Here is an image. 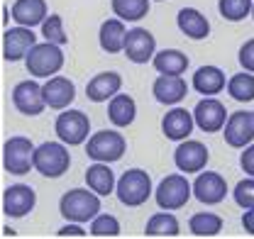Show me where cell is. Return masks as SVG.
Instances as JSON below:
<instances>
[{"instance_id": "obj_21", "label": "cell", "mask_w": 254, "mask_h": 239, "mask_svg": "<svg viewBox=\"0 0 254 239\" xmlns=\"http://www.w3.org/2000/svg\"><path fill=\"white\" fill-rule=\"evenodd\" d=\"M125 39H127V30H125V20L120 17H110L100 25L98 32V42H100V49L105 54H120L125 52Z\"/></svg>"}, {"instance_id": "obj_12", "label": "cell", "mask_w": 254, "mask_h": 239, "mask_svg": "<svg viewBox=\"0 0 254 239\" xmlns=\"http://www.w3.org/2000/svg\"><path fill=\"white\" fill-rule=\"evenodd\" d=\"M225 142L232 149H245L254 142V113L237 110L225 122Z\"/></svg>"}, {"instance_id": "obj_6", "label": "cell", "mask_w": 254, "mask_h": 239, "mask_svg": "<svg viewBox=\"0 0 254 239\" xmlns=\"http://www.w3.org/2000/svg\"><path fill=\"white\" fill-rule=\"evenodd\" d=\"M34 144L27 137H10L2 144V169L12 176H25L34 169Z\"/></svg>"}, {"instance_id": "obj_22", "label": "cell", "mask_w": 254, "mask_h": 239, "mask_svg": "<svg viewBox=\"0 0 254 239\" xmlns=\"http://www.w3.org/2000/svg\"><path fill=\"white\" fill-rule=\"evenodd\" d=\"M176 25H179V30L184 32L189 39H205V37L210 34V22H208V17H205L200 10H195V7H184V10H179Z\"/></svg>"}, {"instance_id": "obj_1", "label": "cell", "mask_w": 254, "mask_h": 239, "mask_svg": "<svg viewBox=\"0 0 254 239\" xmlns=\"http://www.w3.org/2000/svg\"><path fill=\"white\" fill-rule=\"evenodd\" d=\"M59 212L68 222H91L95 215H100V195L91 188H71L59 200Z\"/></svg>"}, {"instance_id": "obj_16", "label": "cell", "mask_w": 254, "mask_h": 239, "mask_svg": "<svg viewBox=\"0 0 254 239\" xmlns=\"http://www.w3.org/2000/svg\"><path fill=\"white\" fill-rule=\"evenodd\" d=\"M34 203H37V193L32 185L25 183H15L2 193V212L7 217H25L27 212H32Z\"/></svg>"}, {"instance_id": "obj_27", "label": "cell", "mask_w": 254, "mask_h": 239, "mask_svg": "<svg viewBox=\"0 0 254 239\" xmlns=\"http://www.w3.org/2000/svg\"><path fill=\"white\" fill-rule=\"evenodd\" d=\"M134 115H137V105L129 95H113L110 98V105H108V118L115 127H129L134 122Z\"/></svg>"}, {"instance_id": "obj_3", "label": "cell", "mask_w": 254, "mask_h": 239, "mask_svg": "<svg viewBox=\"0 0 254 239\" xmlns=\"http://www.w3.org/2000/svg\"><path fill=\"white\" fill-rule=\"evenodd\" d=\"M115 193H118V200L123 205H127V208H139L154 193L152 190V179L142 169H127L125 174L118 179Z\"/></svg>"}, {"instance_id": "obj_11", "label": "cell", "mask_w": 254, "mask_h": 239, "mask_svg": "<svg viewBox=\"0 0 254 239\" xmlns=\"http://www.w3.org/2000/svg\"><path fill=\"white\" fill-rule=\"evenodd\" d=\"M37 44V34L32 32V27H10L2 32V59L5 61H22L30 49Z\"/></svg>"}, {"instance_id": "obj_32", "label": "cell", "mask_w": 254, "mask_h": 239, "mask_svg": "<svg viewBox=\"0 0 254 239\" xmlns=\"http://www.w3.org/2000/svg\"><path fill=\"white\" fill-rule=\"evenodd\" d=\"M252 0H218V10L227 22H240L252 15Z\"/></svg>"}, {"instance_id": "obj_2", "label": "cell", "mask_w": 254, "mask_h": 239, "mask_svg": "<svg viewBox=\"0 0 254 239\" xmlns=\"http://www.w3.org/2000/svg\"><path fill=\"white\" fill-rule=\"evenodd\" d=\"M25 66H27V73L34 78H52L62 71L64 66V52L62 44H54V42H37L30 49V54L25 57Z\"/></svg>"}, {"instance_id": "obj_4", "label": "cell", "mask_w": 254, "mask_h": 239, "mask_svg": "<svg viewBox=\"0 0 254 239\" xmlns=\"http://www.w3.org/2000/svg\"><path fill=\"white\" fill-rule=\"evenodd\" d=\"M68 144L59 142H44L34 149V169L44 179H59L71 166V154L66 149Z\"/></svg>"}, {"instance_id": "obj_20", "label": "cell", "mask_w": 254, "mask_h": 239, "mask_svg": "<svg viewBox=\"0 0 254 239\" xmlns=\"http://www.w3.org/2000/svg\"><path fill=\"white\" fill-rule=\"evenodd\" d=\"M120 88H123V76H120L118 71H103V73H98V76H93V78L88 81L86 95H88V100H93V103H105V100H110L113 95H118Z\"/></svg>"}, {"instance_id": "obj_35", "label": "cell", "mask_w": 254, "mask_h": 239, "mask_svg": "<svg viewBox=\"0 0 254 239\" xmlns=\"http://www.w3.org/2000/svg\"><path fill=\"white\" fill-rule=\"evenodd\" d=\"M232 198H235V203L242 210L254 208V176L240 180L235 185V190H232Z\"/></svg>"}, {"instance_id": "obj_34", "label": "cell", "mask_w": 254, "mask_h": 239, "mask_svg": "<svg viewBox=\"0 0 254 239\" xmlns=\"http://www.w3.org/2000/svg\"><path fill=\"white\" fill-rule=\"evenodd\" d=\"M91 235L93 237H118L120 222L115 215H95L91 220Z\"/></svg>"}, {"instance_id": "obj_33", "label": "cell", "mask_w": 254, "mask_h": 239, "mask_svg": "<svg viewBox=\"0 0 254 239\" xmlns=\"http://www.w3.org/2000/svg\"><path fill=\"white\" fill-rule=\"evenodd\" d=\"M42 37L47 42H54V44H66L68 37H66V30H64V17L62 15H47V20L42 22Z\"/></svg>"}, {"instance_id": "obj_15", "label": "cell", "mask_w": 254, "mask_h": 239, "mask_svg": "<svg viewBox=\"0 0 254 239\" xmlns=\"http://www.w3.org/2000/svg\"><path fill=\"white\" fill-rule=\"evenodd\" d=\"M157 54V39L154 34L144 27H134V30L127 32L125 39V57L132 63H147V61L154 59Z\"/></svg>"}, {"instance_id": "obj_30", "label": "cell", "mask_w": 254, "mask_h": 239, "mask_svg": "<svg viewBox=\"0 0 254 239\" xmlns=\"http://www.w3.org/2000/svg\"><path fill=\"white\" fill-rule=\"evenodd\" d=\"M110 7L120 20L137 22V20L147 17V12L152 7V0H110Z\"/></svg>"}, {"instance_id": "obj_9", "label": "cell", "mask_w": 254, "mask_h": 239, "mask_svg": "<svg viewBox=\"0 0 254 239\" xmlns=\"http://www.w3.org/2000/svg\"><path fill=\"white\" fill-rule=\"evenodd\" d=\"M12 105L17 108V113L27 115V118H37L44 113L47 100H44V86H39L37 78H27L20 81L12 88Z\"/></svg>"}, {"instance_id": "obj_24", "label": "cell", "mask_w": 254, "mask_h": 239, "mask_svg": "<svg viewBox=\"0 0 254 239\" xmlns=\"http://www.w3.org/2000/svg\"><path fill=\"white\" fill-rule=\"evenodd\" d=\"M225 86H227L225 73L218 66H200L193 73V88L200 95H218L220 90H225Z\"/></svg>"}, {"instance_id": "obj_28", "label": "cell", "mask_w": 254, "mask_h": 239, "mask_svg": "<svg viewBox=\"0 0 254 239\" xmlns=\"http://www.w3.org/2000/svg\"><path fill=\"white\" fill-rule=\"evenodd\" d=\"M179 232H181V225L176 215H171V210L152 215L144 227V237H179Z\"/></svg>"}, {"instance_id": "obj_38", "label": "cell", "mask_w": 254, "mask_h": 239, "mask_svg": "<svg viewBox=\"0 0 254 239\" xmlns=\"http://www.w3.org/2000/svg\"><path fill=\"white\" fill-rule=\"evenodd\" d=\"M86 235H91V232H86L81 227V222H68L57 232V237H86Z\"/></svg>"}, {"instance_id": "obj_13", "label": "cell", "mask_w": 254, "mask_h": 239, "mask_svg": "<svg viewBox=\"0 0 254 239\" xmlns=\"http://www.w3.org/2000/svg\"><path fill=\"white\" fill-rule=\"evenodd\" d=\"M193 118H195V124L198 129H203L205 134H215L225 129V122H227V110L218 98H203L198 100V105L193 108Z\"/></svg>"}, {"instance_id": "obj_7", "label": "cell", "mask_w": 254, "mask_h": 239, "mask_svg": "<svg viewBox=\"0 0 254 239\" xmlns=\"http://www.w3.org/2000/svg\"><path fill=\"white\" fill-rule=\"evenodd\" d=\"M127 149L125 137L115 129H100L88 137L86 142V154L88 159L93 161H105V164H113V161H120L123 154Z\"/></svg>"}, {"instance_id": "obj_10", "label": "cell", "mask_w": 254, "mask_h": 239, "mask_svg": "<svg viewBox=\"0 0 254 239\" xmlns=\"http://www.w3.org/2000/svg\"><path fill=\"white\" fill-rule=\"evenodd\" d=\"M208 159H210V151L198 139H184V142H179V147L174 151L176 169L184 174H200L205 169Z\"/></svg>"}, {"instance_id": "obj_25", "label": "cell", "mask_w": 254, "mask_h": 239, "mask_svg": "<svg viewBox=\"0 0 254 239\" xmlns=\"http://www.w3.org/2000/svg\"><path fill=\"white\" fill-rule=\"evenodd\" d=\"M86 183H88V188L95 190L98 195H110V193L115 190V185H118L113 169H110L105 161H95L93 166L86 169Z\"/></svg>"}, {"instance_id": "obj_26", "label": "cell", "mask_w": 254, "mask_h": 239, "mask_svg": "<svg viewBox=\"0 0 254 239\" xmlns=\"http://www.w3.org/2000/svg\"><path fill=\"white\" fill-rule=\"evenodd\" d=\"M154 68H157L159 73H166V76H181V73H186V68H189V57L184 54V52H179V49H161L154 54Z\"/></svg>"}, {"instance_id": "obj_5", "label": "cell", "mask_w": 254, "mask_h": 239, "mask_svg": "<svg viewBox=\"0 0 254 239\" xmlns=\"http://www.w3.org/2000/svg\"><path fill=\"white\" fill-rule=\"evenodd\" d=\"M193 195V185L189 179L181 174H169L166 179H161V183L154 190V200L161 210H181Z\"/></svg>"}, {"instance_id": "obj_19", "label": "cell", "mask_w": 254, "mask_h": 239, "mask_svg": "<svg viewBox=\"0 0 254 239\" xmlns=\"http://www.w3.org/2000/svg\"><path fill=\"white\" fill-rule=\"evenodd\" d=\"M152 93L161 105H179L186 95H189V83L181 78V76H166L161 73L154 86H152Z\"/></svg>"}, {"instance_id": "obj_31", "label": "cell", "mask_w": 254, "mask_h": 239, "mask_svg": "<svg viewBox=\"0 0 254 239\" xmlns=\"http://www.w3.org/2000/svg\"><path fill=\"white\" fill-rule=\"evenodd\" d=\"M227 93L237 103H252L254 100V73L252 71H240L227 81Z\"/></svg>"}, {"instance_id": "obj_29", "label": "cell", "mask_w": 254, "mask_h": 239, "mask_svg": "<svg viewBox=\"0 0 254 239\" xmlns=\"http://www.w3.org/2000/svg\"><path fill=\"white\" fill-rule=\"evenodd\" d=\"M189 230L195 237H215L222 232V217L215 212H195L189 220Z\"/></svg>"}, {"instance_id": "obj_40", "label": "cell", "mask_w": 254, "mask_h": 239, "mask_svg": "<svg viewBox=\"0 0 254 239\" xmlns=\"http://www.w3.org/2000/svg\"><path fill=\"white\" fill-rule=\"evenodd\" d=\"M2 237H15V230L12 227H2Z\"/></svg>"}, {"instance_id": "obj_41", "label": "cell", "mask_w": 254, "mask_h": 239, "mask_svg": "<svg viewBox=\"0 0 254 239\" xmlns=\"http://www.w3.org/2000/svg\"><path fill=\"white\" fill-rule=\"evenodd\" d=\"M7 15H10L7 7H2V25H5V27H7Z\"/></svg>"}, {"instance_id": "obj_42", "label": "cell", "mask_w": 254, "mask_h": 239, "mask_svg": "<svg viewBox=\"0 0 254 239\" xmlns=\"http://www.w3.org/2000/svg\"><path fill=\"white\" fill-rule=\"evenodd\" d=\"M252 20H254V5H252Z\"/></svg>"}, {"instance_id": "obj_17", "label": "cell", "mask_w": 254, "mask_h": 239, "mask_svg": "<svg viewBox=\"0 0 254 239\" xmlns=\"http://www.w3.org/2000/svg\"><path fill=\"white\" fill-rule=\"evenodd\" d=\"M193 124H195L193 113H189L186 108H174L161 118V132L171 142H184L193 132Z\"/></svg>"}, {"instance_id": "obj_14", "label": "cell", "mask_w": 254, "mask_h": 239, "mask_svg": "<svg viewBox=\"0 0 254 239\" xmlns=\"http://www.w3.org/2000/svg\"><path fill=\"white\" fill-rule=\"evenodd\" d=\"M193 195L203 205H218L227 195V180L222 179L218 171H205L198 174L193 180Z\"/></svg>"}, {"instance_id": "obj_8", "label": "cell", "mask_w": 254, "mask_h": 239, "mask_svg": "<svg viewBox=\"0 0 254 239\" xmlns=\"http://www.w3.org/2000/svg\"><path fill=\"white\" fill-rule=\"evenodd\" d=\"M54 132L68 147H78L91 134V120L81 110H62V115L54 122Z\"/></svg>"}, {"instance_id": "obj_18", "label": "cell", "mask_w": 254, "mask_h": 239, "mask_svg": "<svg viewBox=\"0 0 254 239\" xmlns=\"http://www.w3.org/2000/svg\"><path fill=\"white\" fill-rule=\"evenodd\" d=\"M76 98V86L66 76H52L44 83V100L52 110H66Z\"/></svg>"}, {"instance_id": "obj_37", "label": "cell", "mask_w": 254, "mask_h": 239, "mask_svg": "<svg viewBox=\"0 0 254 239\" xmlns=\"http://www.w3.org/2000/svg\"><path fill=\"white\" fill-rule=\"evenodd\" d=\"M240 166L247 176H254V142L250 147H245V151L240 154Z\"/></svg>"}, {"instance_id": "obj_39", "label": "cell", "mask_w": 254, "mask_h": 239, "mask_svg": "<svg viewBox=\"0 0 254 239\" xmlns=\"http://www.w3.org/2000/svg\"><path fill=\"white\" fill-rule=\"evenodd\" d=\"M242 227H245V232H250L254 237V208H250L242 215Z\"/></svg>"}, {"instance_id": "obj_23", "label": "cell", "mask_w": 254, "mask_h": 239, "mask_svg": "<svg viewBox=\"0 0 254 239\" xmlns=\"http://www.w3.org/2000/svg\"><path fill=\"white\" fill-rule=\"evenodd\" d=\"M12 20L22 27H37L47 20V2L44 0H17L12 5Z\"/></svg>"}, {"instance_id": "obj_36", "label": "cell", "mask_w": 254, "mask_h": 239, "mask_svg": "<svg viewBox=\"0 0 254 239\" xmlns=\"http://www.w3.org/2000/svg\"><path fill=\"white\" fill-rule=\"evenodd\" d=\"M237 59H240V63H242L245 71H252L254 73V39H247V42L240 47Z\"/></svg>"}]
</instances>
